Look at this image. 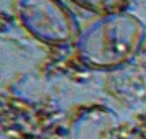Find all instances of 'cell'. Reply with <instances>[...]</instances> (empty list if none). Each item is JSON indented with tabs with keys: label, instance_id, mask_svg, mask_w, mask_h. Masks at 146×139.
Returning a JSON list of instances; mask_svg holds the SVG:
<instances>
[{
	"label": "cell",
	"instance_id": "cell-1",
	"mask_svg": "<svg viewBox=\"0 0 146 139\" xmlns=\"http://www.w3.org/2000/svg\"><path fill=\"white\" fill-rule=\"evenodd\" d=\"M143 34V26L135 16L118 12L110 13L80 36V57L99 69L118 67L138 53Z\"/></svg>",
	"mask_w": 146,
	"mask_h": 139
},
{
	"label": "cell",
	"instance_id": "cell-2",
	"mask_svg": "<svg viewBox=\"0 0 146 139\" xmlns=\"http://www.w3.org/2000/svg\"><path fill=\"white\" fill-rule=\"evenodd\" d=\"M17 8L25 28L38 40L67 44L76 38V20L58 0H18Z\"/></svg>",
	"mask_w": 146,
	"mask_h": 139
},
{
	"label": "cell",
	"instance_id": "cell-3",
	"mask_svg": "<svg viewBox=\"0 0 146 139\" xmlns=\"http://www.w3.org/2000/svg\"><path fill=\"white\" fill-rule=\"evenodd\" d=\"M120 123L105 108H89L76 118L71 139H118Z\"/></svg>",
	"mask_w": 146,
	"mask_h": 139
},
{
	"label": "cell",
	"instance_id": "cell-4",
	"mask_svg": "<svg viewBox=\"0 0 146 139\" xmlns=\"http://www.w3.org/2000/svg\"><path fill=\"white\" fill-rule=\"evenodd\" d=\"M84 7L94 8L99 12H113V8L120 5V0H77ZM115 13V12H113Z\"/></svg>",
	"mask_w": 146,
	"mask_h": 139
},
{
	"label": "cell",
	"instance_id": "cell-5",
	"mask_svg": "<svg viewBox=\"0 0 146 139\" xmlns=\"http://www.w3.org/2000/svg\"><path fill=\"white\" fill-rule=\"evenodd\" d=\"M128 139H145L143 136H138V134H135V136H130Z\"/></svg>",
	"mask_w": 146,
	"mask_h": 139
}]
</instances>
